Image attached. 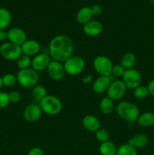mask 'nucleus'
Masks as SVG:
<instances>
[{"instance_id":"obj_1","label":"nucleus","mask_w":154,"mask_h":155,"mask_svg":"<svg viewBox=\"0 0 154 155\" xmlns=\"http://www.w3.org/2000/svg\"><path fill=\"white\" fill-rule=\"evenodd\" d=\"M74 43L70 37L66 35H57L53 37L48 45L49 56L54 61L64 63L72 55Z\"/></svg>"},{"instance_id":"obj_2","label":"nucleus","mask_w":154,"mask_h":155,"mask_svg":"<svg viewBox=\"0 0 154 155\" xmlns=\"http://www.w3.org/2000/svg\"><path fill=\"white\" fill-rule=\"evenodd\" d=\"M118 116L129 124L137 122L140 111L137 106L128 101L119 102L116 107Z\"/></svg>"},{"instance_id":"obj_3","label":"nucleus","mask_w":154,"mask_h":155,"mask_svg":"<svg viewBox=\"0 0 154 155\" xmlns=\"http://www.w3.org/2000/svg\"><path fill=\"white\" fill-rule=\"evenodd\" d=\"M16 77L18 83L25 89H33L37 86L39 80V72L32 68L19 70Z\"/></svg>"},{"instance_id":"obj_4","label":"nucleus","mask_w":154,"mask_h":155,"mask_svg":"<svg viewBox=\"0 0 154 155\" xmlns=\"http://www.w3.org/2000/svg\"><path fill=\"white\" fill-rule=\"evenodd\" d=\"M39 104L42 112L49 116H56L62 110L61 101L54 95H48Z\"/></svg>"},{"instance_id":"obj_5","label":"nucleus","mask_w":154,"mask_h":155,"mask_svg":"<svg viewBox=\"0 0 154 155\" xmlns=\"http://www.w3.org/2000/svg\"><path fill=\"white\" fill-rule=\"evenodd\" d=\"M65 72L70 76L81 74L85 68V61L80 56L72 55L63 63Z\"/></svg>"},{"instance_id":"obj_6","label":"nucleus","mask_w":154,"mask_h":155,"mask_svg":"<svg viewBox=\"0 0 154 155\" xmlns=\"http://www.w3.org/2000/svg\"><path fill=\"white\" fill-rule=\"evenodd\" d=\"M22 54L21 47L10 42H5L0 45V54L8 61H17Z\"/></svg>"},{"instance_id":"obj_7","label":"nucleus","mask_w":154,"mask_h":155,"mask_svg":"<svg viewBox=\"0 0 154 155\" xmlns=\"http://www.w3.org/2000/svg\"><path fill=\"white\" fill-rule=\"evenodd\" d=\"M113 66V64L111 60L107 56H97L93 61L94 69L98 74H100V76L110 77L111 75Z\"/></svg>"},{"instance_id":"obj_8","label":"nucleus","mask_w":154,"mask_h":155,"mask_svg":"<svg viewBox=\"0 0 154 155\" xmlns=\"http://www.w3.org/2000/svg\"><path fill=\"white\" fill-rule=\"evenodd\" d=\"M127 92V87L122 80H115L110 83L107 90L108 98L114 101H118L125 96Z\"/></svg>"},{"instance_id":"obj_9","label":"nucleus","mask_w":154,"mask_h":155,"mask_svg":"<svg viewBox=\"0 0 154 155\" xmlns=\"http://www.w3.org/2000/svg\"><path fill=\"white\" fill-rule=\"evenodd\" d=\"M122 78V81L125 85L127 89H134L140 86L142 80L140 72L134 68L125 70Z\"/></svg>"},{"instance_id":"obj_10","label":"nucleus","mask_w":154,"mask_h":155,"mask_svg":"<svg viewBox=\"0 0 154 155\" xmlns=\"http://www.w3.org/2000/svg\"><path fill=\"white\" fill-rule=\"evenodd\" d=\"M42 110L38 103H31L26 106L23 112L24 120L29 123H35L40 119L42 114Z\"/></svg>"},{"instance_id":"obj_11","label":"nucleus","mask_w":154,"mask_h":155,"mask_svg":"<svg viewBox=\"0 0 154 155\" xmlns=\"http://www.w3.org/2000/svg\"><path fill=\"white\" fill-rule=\"evenodd\" d=\"M47 71L50 78L55 81H60L63 80L66 74L63 64L54 60L51 61L47 68Z\"/></svg>"},{"instance_id":"obj_12","label":"nucleus","mask_w":154,"mask_h":155,"mask_svg":"<svg viewBox=\"0 0 154 155\" xmlns=\"http://www.w3.org/2000/svg\"><path fill=\"white\" fill-rule=\"evenodd\" d=\"M51 62V57L46 53H39L32 59L31 68L37 72L47 70Z\"/></svg>"},{"instance_id":"obj_13","label":"nucleus","mask_w":154,"mask_h":155,"mask_svg":"<svg viewBox=\"0 0 154 155\" xmlns=\"http://www.w3.org/2000/svg\"><path fill=\"white\" fill-rule=\"evenodd\" d=\"M8 40L11 43L21 46L27 40V34L23 29L12 27L8 31Z\"/></svg>"},{"instance_id":"obj_14","label":"nucleus","mask_w":154,"mask_h":155,"mask_svg":"<svg viewBox=\"0 0 154 155\" xmlns=\"http://www.w3.org/2000/svg\"><path fill=\"white\" fill-rule=\"evenodd\" d=\"M21 47L23 54L30 57L39 54L41 49L40 43L35 39H27Z\"/></svg>"},{"instance_id":"obj_15","label":"nucleus","mask_w":154,"mask_h":155,"mask_svg":"<svg viewBox=\"0 0 154 155\" xmlns=\"http://www.w3.org/2000/svg\"><path fill=\"white\" fill-rule=\"evenodd\" d=\"M102 24L98 21H93L91 20V21L88 22L85 25H83V32L86 36H99L103 32Z\"/></svg>"},{"instance_id":"obj_16","label":"nucleus","mask_w":154,"mask_h":155,"mask_svg":"<svg viewBox=\"0 0 154 155\" xmlns=\"http://www.w3.org/2000/svg\"><path fill=\"white\" fill-rule=\"evenodd\" d=\"M111 83L112 81L110 77L100 76L94 81L92 85V90L97 94L104 93V92H107Z\"/></svg>"},{"instance_id":"obj_17","label":"nucleus","mask_w":154,"mask_h":155,"mask_svg":"<svg viewBox=\"0 0 154 155\" xmlns=\"http://www.w3.org/2000/svg\"><path fill=\"white\" fill-rule=\"evenodd\" d=\"M82 124L83 127L86 130L92 132V133H95L96 131H98L99 129H101V126L100 120L97 117L92 114L85 115L82 118Z\"/></svg>"},{"instance_id":"obj_18","label":"nucleus","mask_w":154,"mask_h":155,"mask_svg":"<svg viewBox=\"0 0 154 155\" xmlns=\"http://www.w3.org/2000/svg\"><path fill=\"white\" fill-rule=\"evenodd\" d=\"M93 14H92L91 7L85 6L80 8L76 14V21L77 22L82 25H85L88 22L92 20Z\"/></svg>"},{"instance_id":"obj_19","label":"nucleus","mask_w":154,"mask_h":155,"mask_svg":"<svg viewBox=\"0 0 154 155\" xmlns=\"http://www.w3.org/2000/svg\"><path fill=\"white\" fill-rule=\"evenodd\" d=\"M148 138L146 135L144 134H137L131 137L128 140V143H129L131 146L134 147L136 149H140V148H143L147 145Z\"/></svg>"},{"instance_id":"obj_20","label":"nucleus","mask_w":154,"mask_h":155,"mask_svg":"<svg viewBox=\"0 0 154 155\" xmlns=\"http://www.w3.org/2000/svg\"><path fill=\"white\" fill-rule=\"evenodd\" d=\"M137 124L143 127H149L154 125V113L144 112L139 115L137 120Z\"/></svg>"},{"instance_id":"obj_21","label":"nucleus","mask_w":154,"mask_h":155,"mask_svg":"<svg viewBox=\"0 0 154 155\" xmlns=\"http://www.w3.org/2000/svg\"><path fill=\"white\" fill-rule=\"evenodd\" d=\"M136 61H137V58L135 54L132 52H127L122 57L120 64L125 70H129L134 68Z\"/></svg>"},{"instance_id":"obj_22","label":"nucleus","mask_w":154,"mask_h":155,"mask_svg":"<svg viewBox=\"0 0 154 155\" xmlns=\"http://www.w3.org/2000/svg\"><path fill=\"white\" fill-rule=\"evenodd\" d=\"M100 110L104 114L109 115L112 114L114 110V103L112 99H110L108 97H104L101 100L99 104Z\"/></svg>"},{"instance_id":"obj_23","label":"nucleus","mask_w":154,"mask_h":155,"mask_svg":"<svg viewBox=\"0 0 154 155\" xmlns=\"http://www.w3.org/2000/svg\"><path fill=\"white\" fill-rule=\"evenodd\" d=\"M117 149L116 145L110 141L101 143L99 146V152L101 155H116Z\"/></svg>"},{"instance_id":"obj_24","label":"nucleus","mask_w":154,"mask_h":155,"mask_svg":"<svg viewBox=\"0 0 154 155\" xmlns=\"http://www.w3.org/2000/svg\"><path fill=\"white\" fill-rule=\"evenodd\" d=\"M11 14L7 8L0 7V30H5L11 22Z\"/></svg>"},{"instance_id":"obj_25","label":"nucleus","mask_w":154,"mask_h":155,"mask_svg":"<svg viewBox=\"0 0 154 155\" xmlns=\"http://www.w3.org/2000/svg\"><path fill=\"white\" fill-rule=\"evenodd\" d=\"M32 95H33L34 99L39 101V103L44 98H45L48 95V94H47L46 89L43 86L37 85L32 90Z\"/></svg>"},{"instance_id":"obj_26","label":"nucleus","mask_w":154,"mask_h":155,"mask_svg":"<svg viewBox=\"0 0 154 155\" xmlns=\"http://www.w3.org/2000/svg\"><path fill=\"white\" fill-rule=\"evenodd\" d=\"M116 155H137V149L129 143L122 144L118 148Z\"/></svg>"},{"instance_id":"obj_27","label":"nucleus","mask_w":154,"mask_h":155,"mask_svg":"<svg viewBox=\"0 0 154 155\" xmlns=\"http://www.w3.org/2000/svg\"><path fill=\"white\" fill-rule=\"evenodd\" d=\"M32 59L30 56L22 54L17 60V64L20 70L27 69L31 68Z\"/></svg>"},{"instance_id":"obj_28","label":"nucleus","mask_w":154,"mask_h":155,"mask_svg":"<svg viewBox=\"0 0 154 155\" xmlns=\"http://www.w3.org/2000/svg\"><path fill=\"white\" fill-rule=\"evenodd\" d=\"M149 95L148 89L146 86L140 85L134 89V96L137 99H144Z\"/></svg>"},{"instance_id":"obj_29","label":"nucleus","mask_w":154,"mask_h":155,"mask_svg":"<svg viewBox=\"0 0 154 155\" xmlns=\"http://www.w3.org/2000/svg\"><path fill=\"white\" fill-rule=\"evenodd\" d=\"M2 79L3 86H6V87H12L18 82L16 76L10 74V73L5 74L3 77H2Z\"/></svg>"},{"instance_id":"obj_30","label":"nucleus","mask_w":154,"mask_h":155,"mask_svg":"<svg viewBox=\"0 0 154 155\" xmlns=\"http://www.w3.org/2000/svg\"><path fill=\"white\" fill-rule=\"evenodd\" d=\"M95 133L96 139L101 143L109 141V139H110V133L105 129H99Z\"/></svg>"},{"instance_id":"obj_31","label":"nucleus","mask_w":154,"mask_h":155,"mask_svg":"<svg viewBox=\"0 0 154 155\" xmlns=\"http://www.w3.org/2000/svg\"><path fill=\"white\" fill-rule=\"evenodd\" d=\"M10 104L8 93L5 92H0V110L4 109Z\"/></svg>"},{"instance_id":"obj_32","label":"nucleus","mask_w":154,"mask_h":155,"mask_svg":"<svg viewBox=\"0 0 154 155\" xmlns=\"http://www.w3.org/2000/svg\"><path fill=\"white\" fill-rule=\"evenodd\" d=\"M125 71V69L120 64H114L113 66L111 74H113V75L116 77H122V76H123Z\"/></svg>"},{"instance_id":"obj_33","label":"nucleus","mask_w":154,"mask_h":155,"mask_svg":"<svg viewBox=\"0 0 154 155\" xmlns=\"http://www.w3.org/2000/svg\"><path fill=\"white\" fill-rule=\"evenodd\" d=\"M8 97L10 103H12V104H17L21 99V94L18 91H11V92H9Z\"/></svg>"},{"instance_id":"obj_34","label":"nucleus","mask_w":154,"mask_h":155,"mask_svg":"<svg viewBox=\"0 0 154 155\" xmlns=\"http://www.w3.org/2000/svg\"><path fill=\"white\" fill-rule=\"evenodd\" d=\"M91 10L93 16H98L102 13V8L100 5L95 4L91 7Z\"/></svg>"},{"instance_id":"obj_35","label":"nucleus","mask_w":154,"mask_h":155,"mask_svg":"<svg viewBox=\"0 0 154 155\" xmlns=\"http://www.w3.org/2000/svg\"><path fill=\"white\" fill-rule=\"evenodd\" d=\"M27 155H44V152L42 148L39 147H34L29 151Z\"/></svg>"},{"instance_id":"obj_36","label":"nucleus","mask_w":154,"mask_h":155,"mask_svg":"<svg viewBox=\"0 0 154 155\" xmlns=\"http://www.w3.org/2000/svg\"><path fill=\"white\" fill-rule=\"evenodd\" d=\"M8 40V31L5 30H0V42H6Z\"/></svg>"},{"instance_id":"obj_37","label":"nucleus","mask_w":154,"mask_h":155,"mask_svg":"<svg viewBox=\"0 0 154 155\" xmlns=\"http://www.w3.org/2000/svg\"><path fill=\"white\" fill-rule=\"evenodd\" d=\"M146 87H147L148 92H149V95H151L152 96L154 97V80H151Z\"/></svg>"},{"instance_id":"obj_38","label":"nucleus","mask_w":154,"mask_h":155,"mask_svg":"<svg viewBox=\"0 0 154 155\" xmlns=\"http://www.w3.org/2000/svg\"><path fill=\"white\" fill-rule=\"evenodd\" d=\"M92 78H93V77H92L91 75L86 76V77H85L84 78H83V80H82L83 83H86V84H87V83H91V80H92Z\"/></svg>"},{"instance_id":"obj_39","label":"nucleus","mask_w":154,"mask_h":155,"mask_svg":"<svg viewBox=\"0 0 154 155\" xmlns=\"http://www.w3.org/2000/svg\"><path fill=\"white\" fill-rule=\"evenodd\" d=\"M3 86V83H2V77H0V90L2 88Z\"/></svg>"},{"instance_id":"obj_40","label":"nucleus","mask_w":154,"mask_h":155,"mask_svg":"<svg viewBox=\"0 0 154 155\" xmlns=\"http://www.w3.org/2000/svg\"><path fill=\"white\" fill-rule=\"evenodd\" d=\"M152 155H154V149H153V151H152Z\"/></svg>"}]
</instances>
